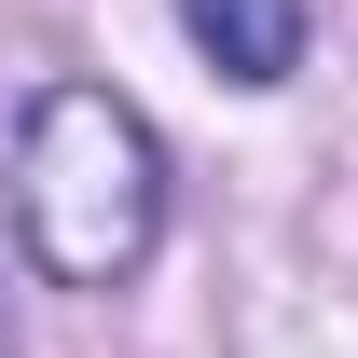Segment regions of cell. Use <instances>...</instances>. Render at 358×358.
I'll return each instance as SVG.
<instances>
[{
  "instance_id": "3",
  "label": "cell",
  "mask_w": 358,
  "mask_h": 358,
  "mask_svg": "<svg viewBox=\"0 0 358 358\" xmlns=\"http://www.w3.org/2000/svg\"><path fill=\"white\" fill-rule=\"evenodd\" d=\"M0 358H14V345H0Z\"/></svg>"
},
{
  "instance_id": "1",
  "label": "cell",
  "mask_w": 358,
  "mask_h": 358,
  "mask_svg": "<svg viewBox=\"0 0 358 358\" xmlns=\"http://www.w3.org/2000/svg\"><path fill=\"white\" fill-rule=\"evenodd\" d=\"M14 248L55 289H124L166 248V138L110 83H42L14 124Z\"/></svg>"
},
{
  "instance_id": "2",
  "label": "cell",
  "mask_w": 358,
  "mask_h": 358,
  "mask_svg": "<svg viewBox=\"0 0 358 358\" xmlns=\"http://www.w3.org/2000/svg\"><path fill=\"white\" fill-rule=\"evenodd\" d=\"M179 28H193V55H207L221 83H248V96H275L303 69V42H317L303 0H179Z\"/></svg>"
}]
</instances>
